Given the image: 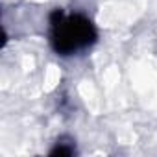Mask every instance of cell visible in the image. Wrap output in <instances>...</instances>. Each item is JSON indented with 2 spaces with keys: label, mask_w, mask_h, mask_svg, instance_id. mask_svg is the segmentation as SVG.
I'll return each mask as SVG.
<instances>
[{
  "label": "cell",
  "mask_w": 157,
  "mask_h": 157,
  "mask_svg": "<svg viewBox=\"0 0 157 157\" xmlns=\"http://www.w3.org/2000/svg\"><path fill=\"white\" fill-rule=\"evenodd\" d=\"M72 153H76V146L72 144V142H56V146L50 150V155H72Z\"/></svg>",
  "instance_id": "7a4b0ae2"
},
{
  "label": "cell",
  "mask_w": 157,
  "mask_h": 157,
  "mask_svg": "<svg viewBox=\"0 0 157 157\" xmlns=\"http://www.w3.org/2000/svg\"><path fill=\"white\" fill-rule=\"evenodd\" d=\"M98 39L94 22L80 11L67 13L54 10L48 19V43L52 50L61 57L76 56L91 48Z\"/></svg>",
  "instance_id": "6da1fadb"
}]
</instances>
